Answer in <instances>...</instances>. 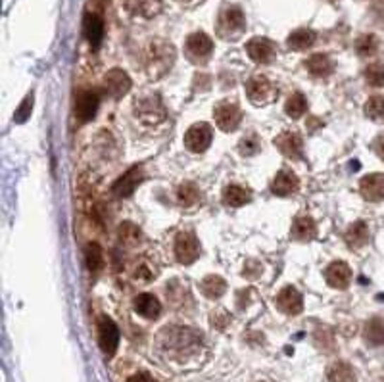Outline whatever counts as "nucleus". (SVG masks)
I'll return each instance as SVG.
<instances>
[{
    "mask_svg": "<svg viewBox=\"0 0 384 382\" xmlns=\"http://www.w3.org/2000/svg\"><path fill=\"white\" fill-rule=\"evenodd\" d=\"M364 338L371 346H383L384 344V319L383 317H373L367 321L364 328Z\"/></svg>",
    "mask_w": 384,
    "mask_h": 382,
    "instance_id": "cd10ccee",
    "label": "nucleus"
},
{
    "mask_svg": "<svg viewBox=\"0 0 384 382\" xmlns=\"http://www.w3.org/2000/svg\"><path fill=\"white\" fill-rule=\"evenodd\" d=\"M328 2H336V0H328Z\"/></svg>",
    "mask_w": 384,
    "mask_h": 382,
    "instance_id": "c03bdc74",
    "label": "nucleus"
},
{
    "mask_svg": "<svg viewBox=\"0 0 384 382\" xmlns=\"http://www.w3.org/2000/svg\"><path fill=\"white\" fill-rule=\"evenodd\" d=\"M373 148H375V152H377L378 158H380V160L384 161V135H383V137H378V139L375 140V144H373Z\"/></svg>",
    "mask_w": 384,
    "mask_h": 382,
    "instance_id": "a19ab883",
    "label": "nucleus"
},
{
    "mask_svg": "<svg viewBox=\"0 0 384 382\" xmlns=\"http://www.w3.org/2000/svg\"><path fill=\"white\" fill-rule=\"evenodd\" d=\"M315 42V33L311 29H296L287 39L288 49L292 50H306Z\"/></svg>",
    "mask_w": 384,
    "mask_h": 382,
    "instance_id": "c756f323",
    "label": "nucleus"
},
{
    "mask_svg": "<svg viewBox=\"0 0 384 382\" xmlns=\"http://www.w3.org/2000/svg\"><path fill=\"white\" fill-rule=\"evenodd\" d=\"M365 81L371 87H384V63H371L365 70Z\"/></svg>",
    "mask_w": 384,
    "mask_h": 382,
    "instance_id": "e433bc0d",
    "label": "nucleus"
},
{
    "mask_svg": "<svg viewBox=\"0 0 384 382\" xmlns=\"http://www.w3.org/2000/svg\"><path fill=\"white\" fill-rule=\"evenodd\" d=\"M177 202L182 208H194L200 202V188L196 187L194 183H182L181 187L177 188Z\"/></svg>",
    "mask_w": 384,
    "mask_h": 382,
    "instance_id": "7c9ffc66",
    "label": "nucleus"
},
{
    "mask_svg": "<svg viewBox=\"0 0 384 382\" xmlns=\"http://www.w3.org/2000/svg\"><path fill=\"white\" fill-rule=\"evenodd\" d=\"M173 250L179 264L190 265L194 264L198 256H200V244H198V238L192 233H181L175 238Z\"/></svg>",
    "mask_w": 384,
    "mask_h": 382,
    "instance_id": "1a4fd4ad",
    "label": "nucleus"
},
{
    "mask_svg": "<svg viewBox=\"0 0 384 382\" xmlns=\"http://www.w3.org/2000/svg\"><path fill=\"white\" fill-rule=\"evenodd\" d=\"M246 20L244 12L238 6H225L217 20V35L227 41H235L244 33Z\"/></svg>",
    "mask_w": 384,
    "mask_h": 382,
    "instance_id": "7ed1b4c3",
    "label": "nucleus"
},
{
    "mask_svg": "<svg viewBox=\"0 0 384 382\" xmlns=\"http://www.w3.org/2000/svg\"><path fill=\"white\" fill-rule=\"evenodd\" d=\"M359 192L367 202H383L384 200V175L371 173L365 175L359 181Z\"/></svg>",
    "mask_w": 384,
    "mask_h": 382,
    "instance_id": "a211bd4d",
    "label": "nucleus"
},
{
    "mask_svg": "<svg viewBox=\"0 0 384 382\" xmlns=\"http://www.w3.org/2000/svg\"><path fill=\"white\" fill-rule=\"evenodd\" d=\"M135 113H137V118L142 121V123H147L150 127H158L161 123H166V119H168V113L163 110V106H161L160 98L158 97H148L139 100V104L135 106Z\"/></svg>",
    "mask_w": 384,
    "mask_h": 382,
    "instance_id": "423d86ee",
    "label": "nucleus"
},
{
    "mask_svg": "<svg viewBox=\"0 0 384 382\" xmlns=\"http://www.w3.org/2000/svg\"><path fill=\"white\" fill-rule=\"evenodd\" d=\"M211 52H213V41L206 33H192L189 35L187 42H185V54L189 58V62L202 66L210 60Z\"/></svg>",
    "mask_w": 384,
    "mask_h": 382,
    "instance_id": "39448f33",
    "label": "nucleus"
},
{
    "mask_svg": "<svg viewBox=\"0 0 384 382\" xmlns=\"http://www.w3.org/2000/svg\"><path fill=\"white\" fill-rule=\"evenodd\" d=\"M307 110V102L306 97L302 94V92H294L292 97L288 98L287 104H285V111H287L288 116L292 119H300Z\"/></svg>",
    "mask_w": 384,
    "mask_h": 382,
    "instance_id": "473e14b6",
    "label": "nucleus"
},
{
    "mask_svg": "<svg viewBox=\"0 0 384 382\" xmlns=\"http://www.w3.org/2000/svg\"><path fill=\"white\" fill-rule=\"evenodd\" d=\"M275 146L279 148L283 156L290 160H302L304 158V140L302 135L296 131H285L275 139Z\"/></svg>",
    "mask_w": 384,
    "mask_h": 382,
    "instance_id": "f8f14e48",
    "label": "nucleus"
},
{
    "mask_svg": "<svg viewBox=\"0 0 384 382\" xmlns=\"http://www.w3.org/2000/svg\"><path fill=\"white\" fill-rule=\"evenodd\" d=\"M306 68L314 77H328L335 70V62L327 54H314L306 60Z\"/></svg>",
    "mask_w": 384,
    "mask_h": 382,
    "instance_id": "393cba45",
    "label": "nucleus"
},
{
    "mask_svg": "<svg viewBox=\"0 0 384 382\" xmlns=\"http://www.w3.org/2000/svg\"><path fill=\"white\" fill-rule=\"evenodd\" d=\"M135 312L139 313L140 317H144V319H158L161 313V304L158 302L156 296L152 294H148V292H142L139 294L133 302Z\"/></svg>",
    "mask_w": 384,
    "mask_h": 382,
    "instance_id": "412c9836",
    "label": "nucleus"
},
{
    "mask_svg": "<svg viewBox=\"0 0 384 382\" xmlns=\"http://www.w3.org/2000/svg\"><path fill=\"white\" fill-rule=\"evenodd\" d=\"M154 277H156V273H152V269L147 267V265H139V267L135 269V278L140 281V283H150Z\"/></svg>",
    "mask_w": 384,
    "mask_h": 382,
    "instance_id": "ea45409f",
    "label": "nucleus"
},
{
    "mask_svg": "<svg viewBox=\"0 0 384 382\" xmlns=\"http://www.w3.org/2000/svg\"><path fill=\"white\" fill-rule=\"evenodd\" d=\"M158 344L169 357L185 359L200 352L202 336L189 327H166L160 331Z\"/></svg>",
    "mask_w": 384,
    "mask_h": 382,
    "instance_id": "f257e3e1",
    "label": "nucleus"
},
{
    "mask_svg": "<svg viewBox=\"0 0 384 382\" xmlns=\"http://www.w3.org/2000/svg\"><path fill=\"white\" fill-rule=\"evenodd\" d=\"M328 382H357L356 371L346 362H335L327 369Z\"/></svg>",
    "mask_w": 384,
    "mask_h": 382,
    "instance_id": "bb28decb",
    "label": "nucleus"
},
{
    "mask_svg": "<svg viewBox=\"0 0 384 382\" xmlns=\"http://www.w3.org/2000/svg\"><path fill=\"white\" fill-rule=\"evenodd\" d=\"M365 116L371 119H380L384 116V98L383 97H371L365 102Z\"/></svg>",
    "mask_w": 384,
    "mask_h": 382,
    "instance_id": "4c0bfd02",
    "label": "nucleus"
},
{
    "mask_svg": "<svg viewBox=\"0 0 384 382\" xmlns=\"http://www.w3.org/2000/svg\"><path fill=\"white\" fill-rule=\"evenodd\" d=\"M344 240L348 244L349 248H364L365 244L369 242V227L365 221H356L352 223L344 235Z\"/></svg>",
    "mask_w": 384,
    "mask_h": 382,
    "instance_id": "5701e85b",
    "label": "nucleus"
},
{
    "mask_svg": "<svg viewBox=\"0 0 384 382\" xmlns=\"http://www.w3.org/2000/svg\"><path fill=\"white\" fill-rule=\"evenodd\" d=\"M98 97L94 92L85 91L77 94L75 100V116L79 121H91L94 116H97L98 110Z\"/></svg>",
    "mask_w": 384,
    "mask_h": 382,
    "instance_id": "aec40b11",
    "label": "nucleus"
},
{
    "mask_svg": "<svg viewBox=\"0 0 384 382\" xmlns=\"http://www.w3.org/2000/svg\"><path fill=\"white\" fill-rule=\"evenodd\" d=\"M298 188H300V181H298L296 173L290 171V169H280L271 183V192L277 196H290Z\"/></svg>",
    "mask_w": 384,
    "mask_h": 382,
    "instance_id": "6ab92c4d",
    "label": "nucleus"
},
{
    "mask_svg": "<svg viewBox=\"0 0 384 382\" xmlns=\"http://www.w3.org/2000/svg\"><path fill=\"white\" fill-rule=\"evenodd\" d=\"M119 240L125 246H137L140 242V230L133 223H123L119 227Z\"/></svg>",
    "mask_w": 384,
    "mask_h": 382,
    "instance_id": "f704fd0d",
    "label": "nucleus"
},
{
    "mask_svg": "<svg viewBox=\"0 0 384 382\" xmlns=\"http://www.w3.org/2000/svg\"><path fill=\"white\" fill-rule=\"evenodd\" d=\"M200 290H202V294L206 298L217 300L221 298L225 292H227V283H225V278L219 277V275H208V277L202 278Z\"/></svg>",
    "mask_w": 384,
    "mask_h": 382,
    "instance_id": "a878e982",
    "label": "nucleus"
},
{
    "mask_svg": "<svg viewBox=\"0 0 384 382\" xmlns=\"http://www.w3.org/2000/svg\"><path fill=\"white\" fill-rule=\"evenodd\" d=\"M246 97H248L252 104L267 106L277 98V89H275V85L267 77L254 75L246 83Z\"/></svg>",
    "mask_w": 384,
    "mask_h": 382,
    "instance_id": "20e7f679",
    "label": "nucleus"
},
{
    "mask_svg": "<svg viewBox=\"0 0 384 382\" xmlns=\"http://www.w3.org/2000/svg\"><path fill=\"white\" fill-rule=\"evenodd\" d=\"M325 281H327L328 286L338 288V290L348 288L349 281H352V269H349V265L346 261H333L325 269Z\"/></svg>",
    "mask_w": 384,
    "mask_h": 382,
    "instance_id": "dca6fc26",
    "label": "nucleus"
},
{
    "mask_svg": "<svg viewBox=\"0 0 384 382\" xmlns=\"http://www.w3.org/2000/svg\"><path fill=\"white\" fill-rule=\"evenodd\" d=\"M177 2L182 4V6H196V4H200L204 0H177Z\"/></svg>",
    "mask_w": 384,
    "mask_h": 382,
    "instance_id": "37998d69",
    "label": "nucleus"
},
{
    "mask_svg": "<svg viewBox=\"0 0 384 382\" xmlns=\"http://www.w3.org/2000/svg\"><path fill=\"white\" fill-rule=\"evenodd\" d=\"M211 139H213V129H211V125L200 121V123H194L187 131V135H185V146H187L189 152L200 154L210 148Z\"/></svg>",
    "mask_w": 384,
    "mask_h": 382,
    "instance_id": "0eeeda50",
    "label": "nucleus"
},
{
    "mask_svg": "<svg viewBox=\"0 0 384 382\" xmlns=\"http://www.w3.org/2000/svg\"><path fill=\"white\" fill-rule=\"evenodd\" d=\"M104 87L108 97L119 100L121 97H125L129 89H131V79L123 70H112L106 73Z\"/></svg>",
    "mask_w": 384,
    "mask_h": 382,
    "instance_id": "ddd939ff",
    "label": "nucleus"
},
{
    "mask_svg": "<svg viewBox=\"0 0 384 382\" xmlns=\"http://www.w3.org/2000/svg\"><path fill=\"white\" fill-rule=\"evenodd\" d=\"M142 179H144L142 167H140V166L131 167V169H129V171H127L123 177H119L118 181L113 183L112 192L118 196V198H127V196L133 195L135 188L139 187Z\"/></svg>",
    "mask_w": 384,
    "mask_h": 382,
    "instance_id": "4468645a",
    "label": "nucleus"
},
{
    "mask_svg": "<svg viewBox=\"0 0 384 382\" xmlns=\"http://www.w3.org/2000/svg\"><path fill=\"white\" fill-rule=\"evenodd\" d=\"M213 118H216L217 127L225 133L235 131L240 121H242V111L237 104L233 102H219L213 110Z\"/></svg>",
    "mask_w": 384,
    "mask_h": 382,
    "instance_id": "9d476101",
    "label": "nucleus"
},
{
    "mask_svg": "<svg viewBox=\"0 0 384 382\" xmlns=\"http://www.w3.org/2000/svg\"><path fill=\"white\" fill-rule=\"evenodd\" d=\"M98 344L100 350L104 352V355L112 357L118 352L119 346V328L110 317L102 315L98 319Z\"/></svg>",
    "mask_w": 384,
    "mask_h": 382,
    "instance_id": "6e6552de",
    "label": "nucleus"
},
{
    "mask_svg": "<svg viewBox=\"0 0 384 382\" xmlns=\"http://www.w3.org/2000/svg\"><path fill=\"white\" fill-rule=\"evenodd\" d=\"M85 259H87V267L91 273H98L104 265V252L102 246L98 242H89L85 248Z\"/></svg>",
    "mask_w": 384,
    "mask_h": 382,
    "instance_id": "2f4dec72",
    "label": "nucleus"
},
{
    "mask_svg": "<svg viewBox=\"0 0 384 382\" xmlns=\"http://www.w3.org/2000/svg\"><path fill=\"white\" fill-rule=\"evenodd\" d=\"M31 110H33V94H29V97H25V100L21 102V106L18 108V111H16V121L18 123H23V121H27V118L31 116Z\"/></svg>",
    "mask_w": 384,
    "mask_h": 382,
    "instance_id": "58836bf2",
    "label": "nucleus"
},
{
    "mask_svg": "<svg viewBox=\"0 0 384 382\" xmlns=\"http://www.w3.org/2000/svg\"><path fill=\"white\" fill-rule=\"evenodd\" d=\"M83 33L85 39L89 41L92 49H98L100 42L104 39V21L97 14H87L83 21Z\"/></svg>",
    "mask_w": 384,
    "mask_h": 382,
    "instance_id": "4be33fe9",
    "label": "nucleus"
},
{
    "mask_svg": "<svg viewBox=\"0 0 384 382\" xmlns=\"http://www.w3.org/2000/svg\"><path fill=\"white\" fill-rule=\"evenodd\" d=\"M277 307L280 312L287 313V315H298L304 309V298L302 294L294 286H287L277 294Z\"/></svg>",
    "mask_w": 384,
    "mask_h": 382,
    "instance_id": "f3484780",
    "label": "nucleus"
},
{
    "mask_svg": "<svg viewBox=\"0 0 384 382\" xmlns=\"http://www.w3.org/2000/svg\"><path fill=\"white\" fill-rule=\"evenodd\" d=\"M259 148H261V142H259L258 137L256 135H246L238 144V152L244 158H250V156H256L259 152Z\"/></svg>",
    "mask_w": 384,
    "mask_h": 382,
    "instance_id": "c9c22d12",
    "label": "nucleus"
},
{
    "mask_svg": "<svg viewBox=\"0 0 384 382\" xmlns=\"http://www.w3.org/2000/svg\"><path fill=\"white\" fill-rule=\"evenodd\" d=\"M121 4L131 16L150 20L160 14L163 8V0H121Z\"/></svg>",
    "mask_w": 384,
    "mask_h": 382,
    "instance_id": "2eb2a0df",
    "label": "nucleus"
},
{
    "mask_svg": "<svg viewBox=\"0 0 384 382\" xmlns=\"http://www.w3.org/2000/svg\"><path fill=\"white\" fill-rule=\"evenodd\" d=\"M383 382H384V378H383Z\"/></svg>",
    "mask_w": 384,
    "mask_h": 382,
    "instance_id": "a18cd8bd",
    "label": "nucleus"
},
{
    "mask_svg": "<svg viewBox=\"0 0 384 382\" xmlns=\"http://www.w3.org/2000/svg\"><path fill=\"white\" fill-rule=\"evenodd\" d=\"M292 237L300 242H309L317 237V225L311 217L300 216L292 223Z\"/></svg>",
    "mask_w": 384,
    "mask_h": 382,
    "instance_id": "b1692460",
    "label": "nucleus"
},
{
    "mask_svg": "<svg viewBox=\"0 0 384 382\" xmlns=\"http://www.w3.org/2000/svg\"><path fill=\"white\" fill-rule=\"evenodd\" d=\"M175 62V49L166 41H154L144 52V71L150 79H160Z\"/></svg>",
    "mask_w": 384,
    "mask_h": 382,
    "instance_id": "f03ea898",
    "label": "nucleus"
},
{
    "mask_svg": "<svg viewBox=\"0 0 384 382\" xmlns=\"http://www.w3.org/2000/svg\"><path fill=\"white\" fill-rule=\"evenodd\" d=\"M246 52H248V56H250L254 62L261 63V66L271 63L275 60V56H277L275 44L269 39H266V37H254L252 41H248Z\"/></svg>",
    "mask_w": 384,
    "mask_h": 382,
    "instance_id": "9b49d317",
    "label": "nucleus"
},
{
    "mask_svg": "<svg viewBox=\"0 0 384 382\" xmlns=\"http://www.w3.org/2000/svg\"><path fill=\"white\" fill-rule=\"evenodd\" d=\"M250 202V192L240 185H230L223 190V204L229 208H240Z\"/></svg>",
    "mask_w": 384,
    "mask_h": 382,
    "instance_id": "c85d7f7f",
    "label": "nucleus"
},
{
    "mask_svg": "<svg viewBox=\"0 0 384 382\" xmlns=\"http://www.w3.org/2000/svg\"><path fill=\"white\" fill-rule=\"evenodd\" d=\"M131 382H158L156 378H152V376L148 375V373H140V375H137Z\"/></svg>",
    "mask_w": 384,
    "mask_h": 382,
    "instance_id": "79ce46f5",
    "label": "nucleus"
},
{
    "mask_svg": "<svg viewBox=\"0 0 384 382\" xmlns=\"http://www.w3.org/2000/svg\"><path fill=\"white\" fill-rule=\"evenodd\" d=\"M377 50H378V39L375 35H371V33L369 35H361L356 41V52L359 56H364V58L373 56Z\"/></svg>",
    "mask_w": 384,
    "mask_h": 382,
    "instance_id": "72a5a7b5",
    "label": "nucleus"
}]
</instances>
